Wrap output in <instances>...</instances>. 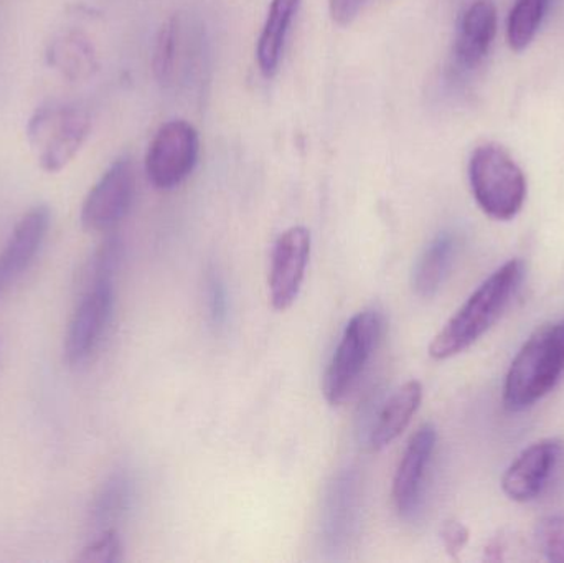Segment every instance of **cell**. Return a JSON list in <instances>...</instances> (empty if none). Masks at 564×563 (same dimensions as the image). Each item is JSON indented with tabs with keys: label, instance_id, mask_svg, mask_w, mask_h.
<instances>
[{
	"label": "cell",
	"instance_id": "obj_19",
	"mask_svg": "<svg viewBox=\"0 0 564 563\" xmlns=\"http://www.w3.org/2000/svg\"><path fill=\"white\" fill-rule=\"evenodd\" d=\"M122 243L119 238L112 237L102 241L101 247L95 251L88 263L83 268L79 277V290L85 293L89 288L102 283V281H112L119 261H121Z\"/></svg>",
	"mask_w": 564,
	"mask_h": 563
},
{
	"label": "cell",
	"instance_id": "obj_22",
	"mask_svg": "<svg viewBox=\"0 0 564 563\" xmlns=\"http://www.w3.org/2000/svg\"><path fill=\"white\" fill-rule=\"evenodd\" d=\"M122 544L115 529H106L98 539L86 545L76 561L83 563H116L121 561Z\"/></svg>",
	"mask_w": 564,
	"mask_h": 563
},
{
	"label": "cell",
	"instance_id": "obj_6",
	"mask_svg": "<svg viewBox=\"0 0 564 563\" xmlns=\"http://www.w3.org/2000/svg\"><path fill=\"white\" fill-rule=\"evenodd\" d=\"M200 139L187 121H169L155 132L145 155V174L155 188L172 191L194 171Z\"/></svg>",
	"mask_w": 564,
	"mask_h": 563
},
{
	"label": "cell",
	"instance_id": "obj_7",
	"mask_svg": "<svg viewBox=\"0 0 564 563\" xmlns=\"http://www.w3.org/2000/svg\"><path fill=\"white\" fill-rule=\"evenodd\" d=\"M135 172L131 159L121 158L109 165L82 208V225L88 231H108L128 215L134 201Z\"/></svg>",
	"mask_w": 564,
	"mask_h": 563
},
{
	"label": "cell",
	"instance_id": "obj_5",
	"mask_svg": "<svg viewBox=\"0 0 564 563\" xmlns=\"http://www.w3.org/2000/svg\"><path fill=\"white\" fill-rule=\"evenodd\" d=\"M381 327L380 313L373 310L361 311L348 321L322 379V392L328 405L338 407L350 396L377 347Z\"/></svg>",
	"mask_w": 564,
	"mask_h": 563
},
{
	"label": "cell",
	"instance_id": "obj_1",
	"mask_svg": "<svg viewBox=\"0 0 564 563\" xmlns=\"http://www.w3.org/2000/svg\"><path fill=\"white\" fill-rule=\"evenodd\" d=\"M523 274L525 267L520 260H510L490 274L431 340L430 356L446 360L474 346L502 316L522 284Z\"/></svg>",
	"mask_w": 564,
	"mask_h": 563
},
{
	"label": "cell",
	"instance_id": "obj_14",
	"mask_svg": "<svg viewBox=\"0 0 564 563\" xmlns=\"http://www.w3.org/2000/svg\"><path fill=\"white\" fill-rule=\"evenodd\" d=\"M423 402V386L417 380L401 386L378 413L370 433V445L375 452L390 446L413 420Z\"/></svg>",
	"mask_w": 564,
	"mask_h": 563
},
{
	"label": "cell",
	"instance_id": "obj_15",
	"mask_svg": "<svg viewBox=\"0 0 564 563\" xmlns=\"http://www.w3.org/2000/svg\"><path fill=\"white\" fill-rule=\"evenodd\" d=\"M301 0H271L267 22L258 40L257 58L264 76H273L280 68L285 39Z\"/></svg>",
	"mask_w": 564,
	"mask_h": 563
},
{
	"label": "cell",
	"instance_id": "obj_17",
	"mask_svg": "<svg viewBox=\"0 0 564 563\" xmlns=\"http://www.w3.org/2000/svg\"><path fill=\"white\" fill-rule=\"evenodd\" d=\"M50 65L72 79L88 78L96 68L95 52L79 33H65L50 45Z\"/></svg>",
	"mask_w": 564,
	"mask_h": 563
},
{
	"label": "cell",
	"instance_id": "obj_3",
	"mask_svg": "<svg viewBox=\"0 0 564 563\" xmlns=\"http://www.w3.org/2000/svg\"><path fill=\"white\" fill-rule=\"evenodd\" d=\"M469 182L477 205L494 220H512L525 204V174L496 142H487L473 152Z\"/></svg>",
	"mask_w": 564,
	"mask_h": 563
},
{
	"label": "cell",
	"instance_id": "obj_12",
	"mask_svg": "<svg viewBox=\"0 0 564 563\" xmlns=\"http://www.w3.org/2000/svg\"><path fill=\"white\" fill-rule=\"evenodd\" d=\"M48 228L50 208L46 205H35L20 218L0 251V294L32 263L45 241Z\"/></svg>",
	"mask_w": 564,
	"mask_h": 563
},
{
	"label": "cell",
	"instance_id": "obj_25",
	"mask_svg": "<svg viewBox=\"0 0 564 563\" xmlns=\"http://www.w3.org/2000/svg\"><path fill=\"white\" fill-rule=\"evenodd\" d=\"M208 296H210L212 316H214L215 321L224 320L225 311H227V301H225L224 288L215 278L210 281Z\"/></svg>",
	"mask_w": 564,
	"mask_h": 563
},
{
	"label": "cell",
	"instance_id": "obj_18",
	"mask_svg": "<svg viewBox=\"0 0 564 563\" xmlns=\"http://www.w3.org/2000/svg\"><path fill=\"white\" fill-rule=\"evenodd\" d=\"M549 9L550 0H516L507 22L510 48L522 52L535 40Z\"/></svg>",
	"mask_w": 564,
	"mask_h": 563
},
{
	"label": "cell",
	"instance_id": "obj_23",
	"mask_svg": "<svg viewBox=\"0 0 564 563\" xmlns=\"http://www.w3.org/2000/svg\"><path fill=\"white\" fill-rule=\"evenodd\" d=\"M469 538V529L456 519L444 522L443 529H441V541H443L447 554L453 559H457V555L464 551Z\"/></svg>",
	"mask_w": 564,
	"mask_h": 563
},
{
	"label": "cell",
	"instance_id": "obj_24",
	"mask_svg": "<svg viewBox=\"0 0 564 563\" xmlns=\"http://www.w3.org/2000/svg\"><path fill=\"white\" fill-rule=\"evenodd\" d=\"M367 0H328L332 19L338 25H350L364 9Z\"/></svg>",
	"mask_w": 564,
	"mask_h": 563
},
{
	"label": "cell",
	"instance_id": "obj_8",
	"mask_svg": "<svg viewBox=\"0 0 564 563\" xmlns=\"http://www.w3.org/2000/svg\"><path fill=\"white\" fill-rule=\"evenodd\" d=\"M564 466V442L546 439L533 443L509 466L502 489L512 501L539 499L558 478Z\"/></svg>",
	"mask_w": 564,
	"mask_h": 563
},
{
	"label": "cell",
	"instance_id": "obj_20",
	"mask_svg": "<svg viewBox=\"0 0 564 563\" xmlns=\"http://www.w3.org/2000/svg\"><path fill=\"white\" fill-rule=\"evenodd\" d=\"M126 501H128V481L124 476H112L96 496L91 509L93 522L102 528L116 521L124 509Z\"/></svg>",
	"mask_w": 564,
	"mask_h": 563
},
{
	"label": "cell",
	"instance_id": "obj_9",
	"mask_svg": "<svg viewBox=\"0 0 564 563\" xmlns=\"http://www.w3.org/2000/svg\"><path fill=\"white\" fill-rule=\"evenodd\" d=\"M112 306H115L112 281H102L82 293V300L69 321L65 344H63L66 364L78 366L83 360L88 359L111 321Z\"/></svg>",
	"mask_w": 564,
	"mask_h": 563
},
{
	"label": "cell",
	"instance_id": "obj_16",
	"mask_svg": "<svg viewBox=\"0 0 564 563\" xmlns=\"http://www.w3.org/2000/svg\"><path fill=\"white\" fill-rule=\"evenodd\" d=\"M456 248V237L447 231L427 245L413 271V290L417 296L424 300L436 296L453 267Z\"/></svg>",
	"mask_w": 564,
	"mask_h": 563
},
{
	"label": "cell",
	"instance_id": "obj_13",
	"mask_svg": "<svg viewBox=\"0 0 564 563\" xmlns=\"http://www.w3.org/2000/svg\"><path fill=\"white\" fill-rule=\"evenodd\" d=\"M497 7L492 0H476L467 7L457 30L454 55L464 68H476L492 46L497 35Z\"/></svg>",
	"mask_w": 564,
	"mask_h": 563
},
{
	"label": "cell",
	"instance_id": "obj_11",
	"mask_svg": "<svg viewBox=\"0 0 564 563\" xmlns=\"http://www.w3.org/2000/svg\"><path fill=\"white\" fill-rule=\"evenodd\" d=\"M437 433L424 425L411 436L393 479V501L401 516H411L420 505L426 469L436 448Z\"/></svg>",
	"mask_w": 564,
	"mask_h": 563
},
{
	"label": "cell",
	"instance_id": "obj_21",
	"mask_svg": "<svg viewBox=\"0 0 564 563\" xmlns=\"http://www.w3.org/2000/svg\"><path fill=\"white\" fill-rule=\"evenodd\" d=\"M535 541L546 561L564 562V516H549L539 521Z\"/></svg>",
	"mask_w": 564,
	"mask_h": 563
},
{
	"label": "cell",
	"instance_id": "obj_26",
	"mask_svg": "<svg viewBox=\"0 0 564 563\" xmlns=\"http://www.w3.org/2000/svg\"><path fill=\"white\" fill-rule=\"evenodd\" d=\"M563 323H564V321H563Z\"/></svg>",
	"mask_w": 564,
	"mask_h": 563
},
{
	"label": "cell",
	"instance_id": "obj_10",
	"mask_svg": "<svg viewBox=\"0 0 564 563\" xmlns=\"http://www.w3.org/2000/svg\"><path fill=\"white\" fill-rule=\"evenodd\" d=\"M311 247V231L305 227L289 228L278 238L270 271V296L274 310H289L297 300Z\"/></svg>",
	"mask_w": 564,
	"mask_h": 563
},
{
	"label": "cell",
	"instance_id": "obj_2",
	"mask_svg": "<svg viewBox=\"0 0 564 563\" xmlns=\"http://www.w3.org/2000/svg\"><path fill=\"white\" fill-rule=\"evenodd\" d=\"M564 373V323L539 327L523 344L503 386V403L522 412L549 396Z\"/></svg>",
	"mask_w": 564,
	"mask_h": 563
},
{
	"label": "cell",
	"instance_id": "obj_4",
	"mask_svg": "<svg viewBox=\"0 0 564 563\" xmlns=\"http://www.w3.org/2000/svg\"><path fill=\"white\" fill-rule=\"evenodd\" d=\"M91 131V119L76 106H42L30 118L26 134L46 172H59L78 154Z\"/></svg>",
	"mask_w": 564,
	"mask_h": 563
}]
</instances>
